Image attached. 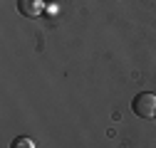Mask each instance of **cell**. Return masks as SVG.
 I'll use <instances>...</instances> for the list:
<instances>
[{"instance_id":"obj_1","label":"cell","mask_w":156,"mask_h":148,"mask_svg":"<svg viewBox=\"0 0 156 148\" xmlns=\"http://www.w3.org/2000/svg\"><path fill=\"white\" fill-rule=\"evenodd\" d=\"M131 111L139 119H156V94L141 91L131 99Z\"/></svg>"},{"instance_id":"obj_3","label":"cell","mask_w":156,"mask_h":148,"mask_svg":"<svg viewBox=\"0 0 156 148\" xmlns=\"http://www.w3.org/2000/svg\"><path fill=\"white\" fill-rule=\"evenodd\" d=\"M10 148H35V141L27 136H17V138H12Z\"/></svg>"},{"instance_id":"obj_2","label":"cell","mask_w":156,"mask_h":148,"mask_svg":"<svg viewBox=\"0 0 156 148\" xmlns=\"http://www.w3.org/2000/svg\"><path fill=\"white\" fill-rule=\"evenodd\" d=\"M17 10L25 17H37L40 10H42V5H40V0H17Z\"/></svg>"}]
</instances>
